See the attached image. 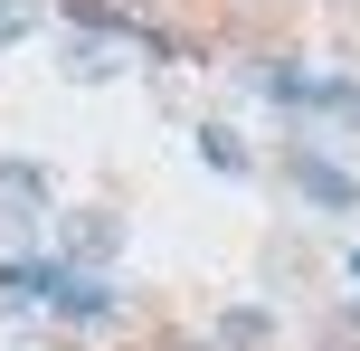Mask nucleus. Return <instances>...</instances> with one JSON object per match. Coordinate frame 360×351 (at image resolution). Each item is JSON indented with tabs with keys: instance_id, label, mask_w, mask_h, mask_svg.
<instances>
[{
	"instance_id": "obj_1",
	"label": "nucleus",
	"mask_w": 360,
	"mask_h": 351,
	"mask_svg": "<svg viewBox=\"0 0 360 351\" xmlns=\"http://www.w3.org/2000/svg\"><path fill=\"white\" fill-rule=\"evenodd\" d=\"M285 171H294V190H304L313 209H332V219H351V209H360V181H351L342 162H323V152H294Z\"/></svg>"
},
{
	"instance_id": "obj_2",
	"label": "nucleus",
	"mask_w": 360,
	"mask_h": 351,
	"mask_svg": "<svg viewBox=\"0 0 360 351\" xmlns=\"http://www.w3.org/2000/svg\"><path fill=\"white\" fill-rule=\"evenodd\" d=\"M114 247H124V219H114V209H76V219H67V257H57V266L86 276V266H105Z\"/></svg>"
},
{
	"instance_id": "obj_3",
	"label": "nucleus",
	"mask_w": 360,
	"mask_h": 351,
	"mask_svg": "<svg viewBox=\"0 0 360 351\" xmlns=\"http://www.w3.org/2000/svg\"><path fill=\"white\" fill-rule=\"evenodd\" d=\"M48 314H67V323H114L124 304H114V285H105V276H76V266H57V295H48Z\"/></svg>"
},
{
	"instance_id": "obj_4",
	"label": "nucleus",
	"mask_w": 360,
	"mask_h": 351,
	"mask_svg": "<svg viewBox=\"0 0 360 351\" xmlns=\"http://www.w3.org/2000/svg\"><path fill=\"white\" fill-rule=\"evenodd\" d=\"M0 209H10V228H29L48 209V171L38 162H0Z\"/></svg>"
},
{
	"instance_id": "obj_5",
	"label": "nucleus",
	"mask_w": 360,
	"mask_h": 351,
	"mask_svg": "<svg viewBox=\"0 0 360 351\" xmlns=\"http://www.w3.org/2000/svg\"><path fill=\"white\" fill-rule=\"evenodd\" d=\"M266 342H275V314H256V304L218 314V351H266Z\"/></svg>"
},
{
	"instance_id": "obj_6",
	"label": "nucleus",
	"mask_w": 360,
	"mask_h": 351,
	"mask_svg": "<svg viewBox=\"0 0 360 351\" xmlns=\"http://www.w3.org/2000/svg\"><path fill=\"white\" fill-rule=\"evenodd\" d=\"M67 76H76V86H105V76H114V48H105V38H76V48H67Z\"/></svg>"
},
{
	"instance_id": "obj_7",
	"label": "nucleus",
	"mask_w": 360,
	"mask_h": 351,
	"mask_svg": "<svg viewBox=\"0 0 360 351\" xmlns=\"http://www.w3.org/2000/svg\"><path fill=\"white\" fill-rule=\"evenodd\" d=\"M199 152H209V171H228V181L247 171V143H237L228 124H199Z\"/></svg>"
},
{
	"instance_id": "obj_8",
	"label": "nucleus",
	"mask_w": 360,
	"mask_h": 351,
	"mask_svg": "<svg viewBox=\"0 0 360 351\" xmlns=\"http://www.w3.org/2000/svg\"><path fill=\"white\" fill-rule=\"evenodd\" d=\"M29 38V0H0V48H19Z\"/></svg>"
},
{
	"instance_id": "obj_9",
	"label": "nucleus",
	"mask_w": 360,
	"mask_h": 351,
	"mask_svg": "<svg viewBox=\"0 0 360 351\" xmlns=\"http://www.w3.org/2000/svg\"><path fill=\"white\" fill-rule=\"evenodd\" d=\"M0 351H38V333H29L19 314H0Z\"/></svg>"
},
{
	"instance_id": "obj_10",
	"label": "nucleus",
	"mask_w": 360,
	"mask_h": 351,
	"mask_svg": "<svg viewBox=\"0 0 360 351\" xmlns=\"http://www.w3.org/2000/svg\"><path fill=\"white\" fill-rule=\"evenodd\" d=\"M124 10H143V0H124Z\"/></svg>"
}]
</instances>
